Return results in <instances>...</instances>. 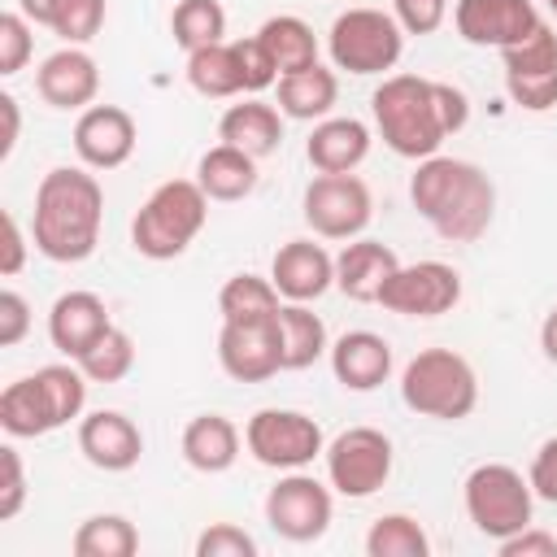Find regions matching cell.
I'll list each match as a JSON object with an SVG mask.
<instances>
[{"instance_id":"6da1fadb","label":"cell","mask_w":557,"mask_h":557,"mask_svg":"<svg viewBox=\"0 0 557 557\" xmlns=\"http://www.w3.org/2000/svg\"><path fill=\"white\" fill-rule=\"evenodd\" d=\"M100 222H104V191L96 174H87V165H57L39 178L30 239L48 261L57 265L87 261L100 244Z\"/></svg>"},{"instance_id":"7a4b0ae2","label":"cell","mask_w":557,"mask_h":557,"mask_svg":"<svg viewBox=\"0 0 557 557\" xmlns=\"http://www.w3.org/2000/svg\"><path fill=\"white\" fill-rule=\"evenodd\" d=\"M409 200L448 244H474L492 226V213H496L492 178L474 161L440 157V152L418 161L409 178Z\"/></svg>"},{"instance_id":"3957f363","label":"cell","mask_w":557,"mask_h":557,"mask_svg":"<svg viewBox=\"0 0 557 557\" xmlns=\"http://www.w3.org/2000/svg\"><path fill=\"white\" fill-rule=\"evenodd\" d=\"M370 109H374V126H379L383 144H387L396 157L426 161V157H435L440 144L448 139L431 78L392 74V78H383V83L374 87Z\"/></svg>"},{"instance_id":"277c9868","label":"cell","mask_w":557,"mask_h":557,"mask_svg":"<svg viewBox=\"0 0 557 557\" xmlns=\"http://www.w3.org/2000/svg\"><path fill=\"white\" fill-rule=\"evenodd\" d=\"M205 222H209L205 187L196 178H170L131 218V244L148 261H174L191 248V239L205 231Z\"/></svg>"},{"instance_id":"5b68a950","label":"cell","mask_w":557,"mask_h":557,"mask_svg":"<svg viewBox=\"0 0 557 557\" xmlns=\"http://www.w3.org/2000/svg\"><path fill=\"white\" fill-rule=\"evenodd\" d=\"M400 400L440 422H461L479 405V379L474 366L453 352V348H422L405 370H400Z\"/></svg>"},{"instance_id":"8992f818","label":"cell","mask_w":557,"mask_h":557,"mask_svg":"<svg viewBox=\"0 0 557 557\" xmlns=\"http://www.w3.org/2000/svg\"><path fill=\"white\" fill-rule=\"evenodd\" d=\"M466 496V518L474 522L479 535L487 540H509L513 531L531 527V509H535V492L522 479V470L505 466V461H483L466 474L461 483Z\"/></svg>"},{"instance_id":"52a82bcc","label":"cell","mask_w":557,"mask_h":557,"mask_svg":"<svg viewBox=\"0 0 557 557\" xmlns=\"http://www.w3.org/2000/svg\"><path fill=\"white\" fill-rule=\"evenodd\" d=\"M326 52L335 70L348 74H383L405 52V30L383 9H348L326 30Z\"/></svg>"},{"instance_id":"ba28073f","label":"cell","mask_w":557,"mask_h":557,"mask_svg":"<svg viewBox=\"0 0 557 557\" xmlns=\"http://www.w3.org/2000/svg\"><path fill=\"white\" fill-rule=\"evenodd\" d=\"M244 444L270 470H305L326 453L322 426L300 409H257L244 426Z\"/></svg>"},{"instance_id":"9c48e42d","label":"cell","mask_w":557,"mask_h":557,"mask_svg":"<svg viewBox=\"0 0 557 557\" xmlns=\"http://www.w3.org/2000/svg\"><path fill=\"white\" fill-rule=\"evenodd\" d=\"M326 479L339 496L366 500L392 479V440L374 426H348L326 444Z\"/></svg>"},{"instance_id":"30bf717a","label":"cell","mask_w":557,"mask_h":557,"mask_svg":"<svg viewBox=\"0 0 557 557\" xmlns=\"http://www.w3.org/2000/svg\"><path fill=\"white\" fill-rule=\"evenodd\" d=\"M335 513L331 487L318 483L305 470H287L270 492H265V522L274 527V535L292 540V544H313L326 535Z\"/></svg>"},{"instance_id":"8fae6325","label":"cell","mask_w":557,"mask_h":557,"mask_svg":"<svg viewBox=\"0 0 557 557\" xmlns=\"http://www.w3.org/2000/svg\"><path fill=\"white\" fill-rule=\"evenodd\" d=\"M505 65V91L518 109L544 113L557 104V35L548 22H540L522 44L500 48Z\"/></svg>"},{"instance_id":"7c38bea8","label":"cell","mask_w":557,"mask_h":557,"mask_svg":"<svg viewBox=\"0 0 557 557\" xmlns=\"http://www.w3.org/2000/svg\"><path fill=\"white\" fill-rule=\"evenodd\" d=\"M374 200L357 174H318L305 187V222L322 239H357L370 226Z\"/></svg>"},{"instance_id":"4fadbf2b","label":"cell","mask_w":557,"mask_h":557,"mask_svg":"<svg viewBox=\"0 0 557 557\" xmlns=\"http://www.w3.org/2000/svg\"><path fill=\"white\" fill-rule=\"evenodd\" d=\"M457 300H461V274L448 261L396 265V274L379 292V305L405 318H440V313H453Z\"/></svg>"},{"instance_id":"5bb4252c","label":"cell","mask_w":557,"mask_h":557,"mask_svg":"<svg viewBox=\"0 0 557 557\" xmlns=\"http://www.w3.org/2000/svg\"><path fill=\"white\" fill-rule=\"evenodd\" d=\"M218 366L235 383H265L283 370L278 352V313L261 322H222L218 331Z\"/></svg>"},{"instance_id":"9a60e30c","label":"cell","mask_w":557,"mask_h":557,"mask_svg":"<svg viewBox=\"0 0 557 557\" xmlns=\"http://www.w3.org/2000/svg\"><path fill=\"white\" fill-rule=\"evenodd\" d=\"M540 9L531 0H457L453 26L474 48H509L522 44L540 26Z\"/></svg>"},{"instance_id":"2e32d148","label":"cell","mask_w":557,"mask_h":557,"mask_svg":"<svg viewBox=\"0 0 557 557\" xmlns=\"http://www.w3.org/2000/svg\"><path fill=\"white\" fill-rule=\"evenodd\" d=\"M74 152L87 170H117L135 152V117L117 104H91L74 122Z\"/></svg>"},{"instance_id":"e0dca14e","label":"cell","mask_w":557,"mask_h":557,"mask_svg":"<svg viewBox=\"0 0 557 557\" xmlns=\"http://www.w3.org/2000/svg\"><path fill=\"white\" fill-rule=\"evenodd\" d=\"M78 453L104 470V474H122L131 466H139V453H144V435L139 426L117 413V409H96L87 418H78Z\"/></svg>"},{"instance_id":"ac0fdd59","label":"cell","mask_w":557,"mask_h":557,"mask_svg":"<svg viewBox=\"0 0 557 557\" xmlns=\"http://www.w3.org/2000/svg\"><path fill=\"white\" fill-rule=\"evenodd\" d=\"M35 91L52 104V109H91L96 91H100V70L91 61V52H83L78 44L57 48L52 57L39 61L35 70Z\"/></svg>"},{"instance_id":"d6986e66","label":"cell","mask_w":557,"mask_h":557,"mask_svg":"<svg viewBox=\"0 0 557 557\" xmlns=\"http://www.w3.org/2000/svg\"><path fill=\"white\" fill-rule=\"evenodd\" d=\"M270 283L283 300L309 305L335 287V257L313 239H287L270 261Z\"/></svg>"},{"instance_id":"ffe728a7","label":"cell","mask_w":557,"mask_h":557,"mask_svg":"<svg viewBox=\"0 0 557 557\" xmlns=\"http://www.w3.org/2000/svg\"><path fill=\"white\" fill-rule=\"evenodd\" d=\"M109 326H113L109 322V309H104V300L96 292H65L48 309V339L70 361H78Z\"/></svg>"},{"instance_id":"44dd1931","label":"cell","mask_w":557,"mask_h":557,"mask_svg":"<svg viewBox=\"0 0 557 557\" xmlns=\"http://www.w3.org/2000/svg\"><path fill=\"white\" fill-rule=\"evenodd\" d=\"M331 374L348 392H374L392 374V344L374 331H344L331 344Z\"/></svg>"},{"instance_id":"7402d4cb","label":"cell","mask_w":557,"mask_h":557,"mask_svg":"<svg viewBox=\"0 0 557 557\" xmlns=\"http://www.w3.org/2000/svg\"><path fill=\"white\" fill-rule=\"evenodd\" d=\"M305 157L318 174H352L370 157V126L357 117H322L305 144Z\"/></svg>"},{"instance_id":"603a6c76","label":"cell","mask_w":557,"mask_h":557,"mask_svg":"<svg viewBox=\"0 0 557 557\" xmlns=\"http://www.w3.org/2000/svg\"><path fill=\"white\" fill-rule=\"evenodd\" d=\"M396 265H400V257L387 244H379V239H352L335 257V287L348 300H374L379 305V292L396 274Z\"/></svg>"},{"instance_id":"cb8c5ba5","label":"cell","mask_w":557,"mask_h":557,"mask_svg":"<svg viewBox=\"0 0 557 557\" xmlns=\"http://www.w3.org/2000/svg\"><path fill=\"white\" fill-rule=\"evenodd\" d=\"M335 100H339V78L322 61H313V65L292 70V74L278 78V113L283 117L322 122V117H331Z\"/></svg>"},{"instance_id":"d4e9b609","label":"cell","mask_w":557,"mask_h":557,"mask_svg":"<svg viewBox=\"0 0 557 557\" xmlns=\"http://www.w3.org/2000/svg\"><path fill=\"white\" fill-rule=\"evenodd\" d=\"M218 139L235 144V148H244L248 157L261 161V157L278 152V144H283V113L274 104H265V100H239V104H231L222 113Z\"/></svg>"},{"instance_id":"484cf974","label":"cell","mask_w":557,"mask_h":557,"mask_svg":"<svg viewBox=\"0 0 557 557\" xmlns=\"http://www.w3.org/2000/svg\"><path fill=\"white\" fill-rule=\"evenodd\" d=\"M178 448H183V461H187L191 470H200V474H222V470H231L235 457H239V431H235V422L222 418V413H200V418H191V422L183 426Z\"/></svg>"},{"instance_id":"4316f807","label":"cell","mask_w":557,"mask_h":557,"mask_svg":"<svg viewBox=\"0 0 557 557\" xmlns=\"http://www.w3.org/2000/svg\"><path fill=\"white\" fill-rule=\"evenodd\" d=\"M196 183L209 200H244L257 187V157L235 144H213L196 165Z\"/></svg>"},{"instance_id":"83f0119b","label":"cell","mask_w":557,"mask_h":557,"mask_svg":"<svg viewBox=\"0 0 557 557\" xmlns=\"http://www.w3.org/2000/svg\"><path fill=\"white\" fill-rule=\"evenodd\" d=\"M278 352H283V370H309L322 352H331L326 322L309 305L287 300L278 309Z\"/></svg>"},{"instance_id":"f1b7e54d","label":"cell","mask_w":557,"mask_h":557,"mask_svg":"<svg viewBox=\"0 0 557 557\" xmlns=\"http://www.w3.org/2000/svg\"><path fill=\"white\" fill-rule=\"evenodd\" d=\"M257 39H261V44H265V52L274 57L278 78L318 61V35H313V26H309L305 17H296V13L265 17V22H261V30H257Z\"/></svg>"},{"instance_id":"f546056e","label":"cell","mask_w":557,"mask_h":557,"mask_svg":"<svg viewBox=\"0 0 557 557\" xmlns=\"http://www.w3.org/2000/svg\"><path fill=\"white\" fill-rule=\"evenodd\" d=\"M0 426L13 435V440H35V435H48L57 431L52 422V409L44 400V387L39 379H13L4 392H0Z\"/></svg>"},{"instance_id":"4dcf8cb0","label":"cell","mask_w":557,"mask_h":557,"mask_svg":"<svg viewBox=\"0 0 557 557\" xmlns=\"http://www.w3.org/2000/svg\"><path fill=\"white\" fill-rule=\"evenodd\" d=\"M187 83L209 100L239 96L244 91V74H239V61H235V44L222 39V44L187 52Z\"/></svg>"},{"instance_id":"1f68e13d","label":"cell","mask_w":557,"mask_h":557,"mask_svg":"<svg viewBox=\"0 0 557 557\" xmlns=\"http://www.w3.org/2000/svg\"><path fill=\"white\" fill-rule=\"evenodd\" d=\"M278 309H283L278 287L261 274H231L218 292L222 322H261V318H274Z\"/></svg>"},{"instance_id":"d6a6232c","label":"cell","mask_w":557,"mask_h":557,"mask_svg":"<svg viewBox=\"0 0 557 557\" xmlns=\"http://www.w3.org/2000/svg\"><path fill=\"white\" fill-rule=\"evenodd\" d=\"M170 35H174V44L183 52L222 44V35H226V9L218 0H178L174 13H170Z\"/></svg>"},{"instance_id":"836d02e7","label":"cell","mask_w":557,"mask_h":557,"mask_svg":"<svg viewBox=\"0 0 557 557\" xmlns=\"http://www.w3.org/2000/svg\"><path fill=\"white\" fill-rule=\"evenodd\" d=\"M70 548L74 557H131L139 548V531L122 513H96L74 531Z\"/></svg>"},{"instance_id":"e575fe53","label":"cell","mask_w":557,"mask_h":557,"mask_svg":"<svg viewBox=\"0 0 557 557\" xmlns=\"http://www.w3.org/2000/svg\"><path fill=\"white\" fill-rule=\"evenodd\" d=\"M366 553L370 557H426L431 540L422 531L418 518L409 513H383L370 531H366Z\"/></svg>"},{"instance_id":"d590c367","label":"cell","mask_w":557,"mask_h":557,"mask_svg":"<svg viewBox=\"0 0 557 557\" xmlns=\"http://www.w3.org/2000/svg\"><path fill=\"white\" fill-rule=\"evenodd\" d=\"M135 366V339L122 331V326H109L83 357H78V370L91 379V383H122Z\"/></svg>"},{"instance_id":"8d00e7d4","label":"cell","mask_w":557,"mask_h":557,"mask_svg":"<svg viewBox=\"0 0 557 557\" xmlns=\"http://www.w3.org/2000/svg\"><path fill=\"white\" fill-rule=\"evenodd\" d=\"M104 26V0H57L48 30L61 35L65 44H87Z\"/></svg>"},{"instance_id":"74e56055","label":"cell","mask_w":557,"mask_h":557,"mask_svg":"<svg viewBox=\"0 0 557 557\" xmlns=\"http://www.w3.org/2000/svg\"><path fill=\"white\" fill-rule=\"evenodd\" d=\"M30 22L22 13H0V78H13L30 61Z\"/></svg>"},{"instance_id":"f35d334b","label":"cell","mask_w":557,"mask_h":557,"mask_svg":"<svg viewBox=\"0 0 557 557\" xmlns=\"http://www.w3.org/2000/svg\"><path fill=\"white\" fill-rule=\"evenodd\" d=\"M235 61H239V74H244V91L257 96V91H265V87L278 83V65H274V57L265 52V44L257 35L235 39Z\"/></svg>"},{"instance_id":"ab89813d","label":"cell","mask_w":557,"mask_h":557,"mask_svg":"<svg viewBox=\"0 0 557 557\" xmlns=\"http://www.w3.org/2000/svg\"><path fill=\"white\" fill-rule=\"evenodd\" d=\"M196 557H257V540L235 522H213L196 535Z\"/></svg>"},{"instance_id":"60d3db41","label":"cell","mask_w":557,"mask_h":557,"mask_svg":"<svg viewBox=\"0 0 557 557\" xmlns=\"http://www.w3.org/2000/svg\"><path fill=\"white\" fill-rule=\"evenodd\" d=\"M392 17L405 35H431L448 17V0H392Z\"/></svg>"},{"instance_id":"b9f144b4","label":"cell","mask_w":557,"mask_h":557,"mask_svg":"<svg viewBox=\"0 0 557 557\" xmlns=\"http://www.w3.org/2000/svg\"><path fill=\"white\" fill-rule=\"evenodd\" d=\"M0 474H4L0 479V522H9V518H17V509L26 500V474H22V457L13 444L0 448Z\"/></svg>"},{"instance_id":"7bdbcfd3","label":"cell","mask_w":557,"mask_h":557,"mask_svg":"<svg viewBox=\"0 0 557 557\" xmlns=\"http://www.w3.org/2000/svg\"><path fill=\"white\" fill-rule=\"evenodd\" d=\"M26 331H30V305H26L22 292L4 287V292H0V348L22 344Z\"/></svg>"},{"instance_id":"ee69618b","label":"cell","mask_w":557,"mask_h":557,"mask_svg":"<svg viewBox=\"0 0 557 557\" xmlns=\"http://www.w3.org/2000/svg\"><path fill=\"white\" fill-rule=\"evenodd\" d=\"M527 483H531V492H535L540 500L557 505V435H553V440H544V444L535 448L531 470H527Z\"/></svg>"},{"instance_id":"f6af8a7d","label":"cell","mask_w":557,"mask_h":557,"mask_svg":"<svg viewBox=\"0 0 557 557\" xmlns=\"http://www.w3.org/2000/svg\"><path fill=\"white\" fill-rule=\"evenodd\" d=\"M496 548H500V557H557V535H548L540 527H522L509 540H500Z\"/></svg>"},{"instance_id":"bcb514c9","label":"cell","mask_w":557,"mask_h":557,"mask_svg":"<svg viewBox=\"0 0 557 557\" xmlns=\"http://www.w3.org/2000/svg\"><path fill=\"white\" fill-rule=\"evenodd\" d=\"M0 222H4V244H0V248H4V252H0V274H4V278H13V274L26 265V239H22V226H17V218H13V213H4Z\"/></svg>"},{"instance_id":"7dc6e473","label":"cell","mask_w":557,"mask_h":557,"mask_svg":"<svg viewBox=\"0 0 557 557\" xmlns=\"http://www.w3.org/2000/svg\"><path fill=\"white\" fill-rule=\"evenodd\" d=\"M0 117H4V135H0V157H9L17 148V126H22V113H17V100L9 91H0Z\"/></svg>"},{"instance_id":"c3c4849f","label":"cell","mask_w":557,"mask_h":557,"mask_svg":"<svg viewBox=\"0 0 557 557\" xmlns=\"http://www.w3.org/2000/svg\"><path fill=\"white\" fill-rule=\"evenodd\" d=\"M52 4H57V0H17V13H22L26 22H35V26H48V22H52Z\"/></svg>"},{"instance_id":"681fc988","label":"cell","mask_w":557,"mask_h":557,"mask_svg":"<svg viewBox=\"0 0 557 557\" xmlns=\"http://www.w3.org/2000/svg\"><path fill=\"white\" fill-rule=\"evenodd\" d=\"M540 348H544L548 361H557V305H553L548 318L540 322Z\"/></svg>"}]
</instances>
